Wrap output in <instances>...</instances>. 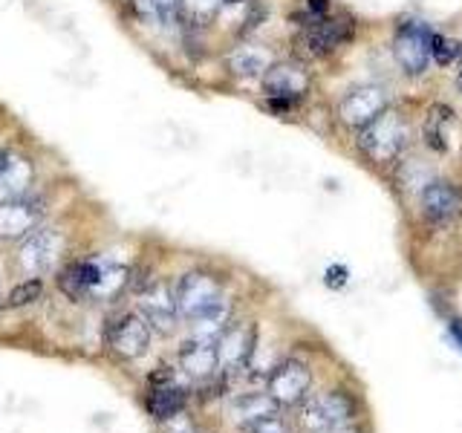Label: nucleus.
Masks as SVG:
<instances>
[{
	"label": "nucleus",
	"mask_w": 462,
	"mask_h": 433,
	"mask_svg": "<svg viewBox=\"0 0 462 433\" xmlns=\"http://www.w3.org/2000/svg\"><path fill=\"white\" fill-rule=\"evenodd\" d=\"M64 252V237L61 231L55 228H35L29 231L26 240L21 243V252H18V260L23 272L29 274H43L55 266V260L61 257Z\"/></svg>",
	"instance_id": "11"
},
{
	"label": "nucleus",
	"mask_w": 462,
	"mask_h": 433,
	"mask_svg": "<svg viewBox=\"0 0 462 433\" xmlns=\"http://www.w3.org/2000/svg\"><path fill=\"white\" fill-rule=\"evenodd\" d=\"M448 122V110L445 115H437V107H433L428 113V119H425V127H422V136H425V144L430 151H437V153H445L448 151V142H445V124Z\"/></svg>",
	"instance_id": "23"
},
{
	"label": "nucleus",
	"mask_w": 462,
	"mask_h": 433,
	"mask_svg": "<svg viewBox=\"0 0 462 433\" xmlns=\"http://www.w3.org/2000/svg\"><path fill=\"white\" fill-rule=\"evenodd\" d=\"M162 433H197V428H194V422L185 413H177V416H171L168 422H165Z\"/></svg>",
	"instance_id": "28"
},
{
	"label": "nucleus",
	"mask_w": 462,
	"mask_h": 433,
	"mask_svg": "<svg viewBox=\"0 0 462 433\" xmlns=\"http://www.w3.org/2000/svg\"><path fill=\"white\" fill-rule=\"evenodd\" d=\"M139 309L142 318L159 332H173L177 329V295L171 292L165 283H148L139 292Z\"/></svg>",
	"instance_id": "13"
},
{
	"label": "nucleus",
	"mask_w": 462,
	"mask_h": 433,
	"mask_svg": "<svg viewBox=\"0 0 462 433\" xmlns=\"http://www.w3.org/2000/svg\"><path fill=\"white\" fill-rule=\"evenodd\" d=\"M43 214V202L38 197H12L0 202V240H21L35 231Z\"/></svg>",
	"instance_id": "12"
},
{
	"label": "nucleus",
	"mask_w": 462,
	"mask_h": 433,
	"mask_svg": "<svg viewBox=\"0 0 462 433\" xmlns=\"http://www.w3.org/2000/svg\"><path fill=\"white\" fill-rule=\"evenodd\" d=\"M298 47L310 58H329L356 38V18L332 9L327 18L298 23Z\"/></svg>",
	"instance_id": "2"
},
{
	"label": "nucleus",
	"mask_w": 462,
	"mask_h": 433,
	"mask_svg": "<svg viewBox=\"0 0 462 433\" xmlns=\"http://www.w3.org/2000/svg\"><path fill=\"white\" fill-rule=\"evenodd\" d=\"M430 58H433V64H439V67L457 64L459 58H462L459 41L448 38V35H442V32H437V29H433V35H430Z\"/></svg>",
	"instance_id": "22"
},
{
	"label": "nucleus",
	"mask_w": 462,
	"mask_h": 433,
	"mask_svg": "<svg viewBox=\"0 0 462 433\" xmlns=\"http://www.w3.org/2000/svg\"><path fill=\"white\" fill-rule=\"evenodd\" d=\"M243 433H289V425L281 419V413H272V416H263L257 419V422L240 428Z\"/></svg>",
	"instance_id": "26"
},
{
	"label": "nucleus",
	"mask_w": 462,
	"mask_h": 433,
	"mask_svg": "<svg viewBox=\"0 0 462 433\" xmlns=\"http://www.w3.org/2000/svg\"><path fill=\"white\" fill-rule=\"evenodd\" d=\"M318 433H358V428H356V422H350V425H338V428H329V430H318Z\"/></svg>",
	"instance_id": "30"
},
{
	"label": "nucleus",
	"mask_w": 462,
	"mask_h": 433,
	"mask_svg": "<svg viewBox=\"0 0 462 433\" xmlns=\"http://www.w3.org/2000/svg\"><path fill=\"white\" fill-rule=\"evenodd\" d=\"M127 283V269L113 260H93V286L90 298H116Z\"/></svg>",
	"instance_id": "18"
},
{
	"label": "nucleus",
	"mask_w": 462,
	"mask_h": 433,
	"mask_svg": "<svg viewBox=\"0 0 462 433\" xmlns=\"http://www.w3.org/2000/svg\"><path fill=\"white\" fill-rule=\"evenodd\" d=\"M257 346L254 324H228L226 332L217 338V364L223 373H240L249 367Z\"/></svg>",
	"instance_id": "10"
},
{
	"label": "nucleus",
	"mask_w": 462,
	"mask_h": 433,
	"mask_svg": "<svg viewBox=\"0 0 462 433\" xmlns=\"http://www.w3.org/2000/svg\"><path fill=\"white\" fill-rule=\"evenodd\" d=\"M390 107V93L387 87L382 84H356L350 87L341 98H338V122L350 130H358L367 127L373 119H379V115Z\"/></svg>",
	"instance_id": "5"
},
{
	"label": "nucleus",
	"mask_w": 462,
	"mask_h": 433,
	"mask_svg": "<svg viewBox=\"0 0 462 433\" xmlns=\"http://www.w3.org/2000/svg\"><path fill=\"white\" fill-rule=\"evenodd\" d=\"M411 144V122L393 107H387L379 119L358 130L356 148L373 165H396Z\"/></svg>",
	"instance_id": "1"
},
{
	"label": "nucleus",
	"mask_w": 462,
	"mask_h": 433,
	"mask_svg": "<svg viewBox=\"0 0 462 433\" xmlns=\"http://www.w3.org/2000/svg\"><path fill=\"white\" fill-rule=\"evenodd\" d=\"M457 84H459V90H462V72H459V78H457Z\"/></svg>",
	"instance_id": "31"
},
{
	"label": "nucleus",
	"mask_w": 462,
	"mask_h": 433,
	"mask_svg": "<svg viewBox=\"0 0 462 433\" xmlns=\"http://www.w3.org/2000/svg\"><path fill=\"white\" fill-rule=\"evenodd\" d=\"M263 96H266V107L274 113H289L295 110L303 98H307L312 76L307 67L298 61H272L269 69L263 72Z\"/></svg>",
	"instance_id": "3"
},
{
	"label": "nucleus",
	"mask_w": 462,
	"mask_h": 433,
	"mask_svg": "<svg viewBox=\"0 0 462 433\" xmlns=\"http://www.w3.org/2000/svg\"><path fill=\"white\" fill-rule=\"evenodd\" d=\"M185 387H180L177 382L168 384H153V390L148 393V410L156 422H168L171 416H177L185 410Z\"/></svg>",
	"instance_id": "17"
},
{
	"label": "nucleus",
	"mask_w": 462,
	"mask_h": 433,
	"mask_svg": "<svg viewBox=\"0 0 462 433\" xmlns=\"http://www.w3.org/2000/svg\"><path fill=\"white\" fill-rule=\"evenodd\" d=\"M0 300H4V298H0Z\"/></svg>",
	"instance_id": "32"
},
{
	"label": "nucleus",
	"mask_w": 462,
	"mask_h": 433,
	"mask_svg": "<svg viewBox=\"0 0 462 433\" xmlns=\"http://www.w3.org/2000/svg\"><path fill=\"white\" fill-rule=\"evenodd\" d=\"M156 12V23L177 26L182 23V0H151Z\"/></svg>",
	"instance_id": "25"
},
{
	"label": "nucleus",
	"mask_w": 462,
	"mask_h": 433,
	"mask_svg": "<svg viewBox=\"0 0 462 433\" xmlns=\"http://www.w3.org/2000/svg\"><path fill=\"white\" fill-rule=\"evenodd\" d=\"M228 72L237 78H263V72L272 64V55L263 47H254V43H243V47L231 50L228 58Z\"/></svg>",
	"instance_id": "16"
},
{
	"label": "nucleus",
	"mask_w": 462,
	"mask_h": 433,
	"mask_svg": "<svg viewBox=\"0 0 462 433\" xmlns=\"http://www.w3.org/2000/svg\"><path fill=\"white\" fill-rule=\"evenodd\" d=\"M312 387V373L310 367L298 358H286L269 375V390L266 393L281 404V408H289V404H298L307 399Z\"/></svg>",
	"instance_id": "9"
},
{
	"label": "nucleus",
	"mask_w": 462,
	"mask_h": 433,
	"mask_svg": "<svg viewBox=\"0 0 462 433\" xmlns=\"http://www.w3.org/2000/svg\"><path fill=\"white\" fill-rule=\"evenodd\" d=\"M41 292H43L41 281H38V278H32V281H23V283L14 286L4 303H6L9 309H18V307H26V303H35V300L41 298Z\"/></svg>",
	"instance_id": "24"
},
{
	"label": "nucleus",
	"mask_w": 462,
	"mask_h": 433,
	"mask_svg": "<svg viewBox=\"0 0 462 433\" xmlns=\"http://www.w3.org/2000/svg\"><path fill=\"white\" fill-rule=\"evenodd\" d=\"M29 182H32V162L14 153L9 168L0 173V202L12 199V197H23Z\"/></svg>",
	"instance_id": "21"
},
{
	"label": "nucleus",
	"mask_w": 462,
	"mask_h": 433,
	"mask_svg": "<svg viewBox=\"0 0 462 433\" xmlns=\"http://www.w3.org/2000/svg\"><path fill=\"white\" fill-rule=\"evenodd\" d=\"M327 283H329V286H344V283H346V269H344V266H332V269L327 272Z\"/></svg>",
	"instance_id": "29"
},
{
	"label": "nucleus",
	"mask_w": 462,
	"mask_h": 433,
	"mask_svg": "<svg viewBox=\"0 0 462 433\" xmlns=\"http://www.w3.org/2000/svg\"><path fill=\"white\" fill-rule=\"evenodd\" d=\"M358 416V404L344 390H327V393L310 399L300 410V428L307 433L329 430L338 425H350Z\"/></svg>",
	"instance_id": "6"
},
{
	"label": "nucleus",
	"mask_w": 462,
	"mask_h": 433,
	"mask_svg": "<svg viewBox=\"0 0 462 433\" xmlns=\"http://www.w3.org/2000/svg\"><path fill=\"white\" fill-rule=\"evenodd\" d=\"M329 12H332V0H303V18L300 21L327 18Z\"/></svg>",
	"instance_id": "27"
},
{
	"label": "nucleus",
	"mask_w": 462,
	"mask_h": 433,
	"mask_svg": "<svg viewBox=\"0 0 462 433\" xmlns=\"http://www.w3.org/2000/svg\"><path fill=\"white\" fill-rule=\"evenodd\" d=\"M180 364L185 375H191V379H199V382L211 379V375L220 370V364H217V344L188 338L180 350Z\"/></svg>",
	"instance_id": "15"
},
{
	"label": "nucleus",
	"mask_w": 462,
	"mask_h": 433,
	"mask_svg": "<svg viewBox=\"0 0 462 433\" xmlns=\"http://www.w3.org/2000/svg\"><path fill=\"white\" fill-rule=\"evenodd\" d=\"M177 309L182 318H188V321H194V318H199L202 312H208L217 300H223V286L220 281L214 278V274L208 272H188L180 278L177 283Z\"/></svg>",
	"instance_id": "7"
},
{
	"label": "nucleus",
	"mask_w": 462,
	"mask_h": 433,
	"mask_svg": "<svg viewBox=\"0 0 462 433\" xmlns=\"http://www.w3.org/2000/svg\"><path fill=\"white\" fill-rule=\"evenodd\" d=\"M278 408H281V404L274 401L269 393H245V396L235 399V404H231V419H235L240 428H245V425L257 422V419L278 413Z\"/></svg>",
	"instance_id": "19"
},
{
	"label": "nucleus",
	"mask_w": 462,
	"mask_h": 433,
	"mask_svg": "<svg viewBox=\"0 0 462 433\" xmlns=\"http://www.w3.org/2000/svg\"><path fill=\"white\" fill-rule=\"evenodd\" d=\"M90 286H93V260L69 263L61 274H58V289L72 300L90 298Z\"/></svg>",
	"instance_id": "20"
},
{
	"label": "nucleus",
	"mask_w": 462,
	"mask_h": 433,
	"mask_svg": "<svg viewBox=\"0 0 462 433\" xmlns=\"http://www.w3.org/2000/svg\"><path fill=\"white\" fill-rule=\"evenodd\" d=\"M430 35L433 29L425 21L416 18H402L396 23L393 32V61L399 67L402 76L408 78H422L430 69L433 58H430Z\"/></svg>",
	"instance_id": "4"
},
{
	"label": "nucleus",
	"mask_w": 462,
	"mask_h": 433,
	"mask_svg": "<svg viewBox=\"0 0 462 433\" xmlns=\"http://www.w3.org/2000/svg\"><path fill=\"white\" fill-rule=\"evenodd\" d=\"M419 208L430 226H451L462 214V188L451 180H428L419 191Z\"/></svg>",
	"instance_id": "8"
},
{
	"label": "nucleus",
	"mask_w": 462,
	"mask_h": 433,
	"mask_svg": "<svg viewBox=\"0 0 462 433\" xmlns=\"http://www.w3.org/2000/svg\"><path fill=\"white\" fill-rule=\"evenodd\" d=\"M151 344V324L142 315L130 312L122 315L119 321L110 327V346L116 355L122 358H139Z\"/></svg>",
	"instance_id": "14"
}]
</instances>
